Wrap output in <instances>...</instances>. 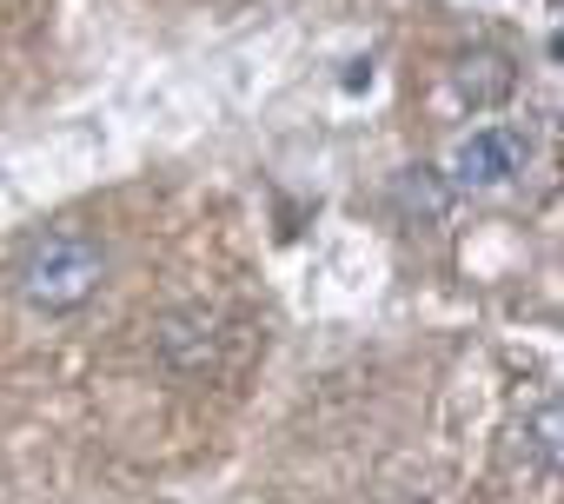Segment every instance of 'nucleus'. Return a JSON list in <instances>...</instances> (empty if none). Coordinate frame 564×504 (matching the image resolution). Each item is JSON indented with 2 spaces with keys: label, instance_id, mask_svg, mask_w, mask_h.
I'll list each match as a JSON object with an SVG mask.
<instances>
[{
  "label": "nucleus",
  "instance_id": "obj_1",
  "mask_svg": "<svg viewBox=\"0 0 564 504\" xmlns=\"http://www.w3.org/2000/svg\"><path fill=\"white\" fill-rule=\"evenodd\" d=\"M107 280V245L94 232H41L28 245V260L14 266V293L28 313H47V319H67L80 313Z\"/></svg>",
  "mask_w": 564,
  "mask_h": 504
},
{
  "label": "nucleus",
  "instance_id": "obj_2",
  "mask_svg": "<svg viewBox=\"0 0 564 504\" xmlns=\"http://www.w3.org/2000/svg\"><path fill=\"white\" fill-rule=\"evenodd\" d=\"M524 160H531V140L518 127H471L452 146L445 173H452V186H505L524 173Z\"/></svg>",
  "mask_w": 564,
  "mask_h": 504
},
{
  "label": "nucleus",
  "instance_id": "obj_3",
  "mask_svg": "<svg viewBox=\"0 0 564 504\" xmlns=\"http://www.w3.org/2000/svg\"><path fill=\"white\" fill-rule=\"evenodd\" d=\"M452 87H458V100H465V107H498V100L518 87V74H511V61H505V54L478 47V54H465V61L452 67Z\"/></svg>",
  "mask_w": 564,
  "mask_h": 504
},
{
  "label": "nucleus",
  "instance_id": "obj_4",
  "mask_svg": "<svg viewBox=\"0 0 564 504\" xmlns=\"http://www.w3.org/2000/svg\"><path fill=\"white\" fill-rule=\"evenodd\" d=\"M405 504H425V497H405Z\"/></svg>",
  "mask_w": 564,
  "mask_h": 504
}]
</instances>
